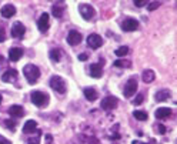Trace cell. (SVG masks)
<instances>
[{
	"mask_svg": "<svg viewBox=\"0 0 177 144\" xmlns=\"http://www.w3.org/2000/svg\"><path fill=\"white\" fill-rule=\"evenodd\" d=\"M36 127H37L36 121H34V120H29V121H26L24 126H23V133L24 134H30V133H33V131L36 130Z\"/></svg>",
	"mask_w": 177,
	"mask_h": 144,
	"instance_id": "cell-20",
	"label": "cell"
},
{
	"mask_svg": "<svg viewBox=\"0 0 177 144\" xmlns=\"http://www.w3.org/2000/svg\"><path fill=\"white\" fill-rule=\"evenodd\" d=\"M6 64H7V61L4 60V57H3V56H0V69H3V67L6 66Z\"/></svg>",
	"mask_w": 177,
	"mask_h": 144,
	"instance_id": "cell-36",
	"label": "cell"
},
{
	"mask_svg": "<svg viewBox=\"0 0 177 144\" xmlns=\"http://www.w3.org/2000/svg\"><path fill=\"white\" fill-rule=\"evenodd\" d=\"M137 87H139V84H137V79L136 77H130L127 80V83L124 84V97L130 98L134 93L137 91Z\"/></svg>",
	"mask_w": 177,
	"mask_h": 144,
	"instance_id": "cell-4",
	"label": "cell"
},
{
	"mask_svg": "<svg viewBox=\"0 0 177 144\" xmlns=\"http://www.w3.org/2000/svg\"><path fill=\"white\" fill-rule=\"evenodd\" d=\"M49 20H50V17H49L47 13H43L40 16V19L37 20V27H39V30H40L42 33H46V31L49 30V26H50Z\"/></svg>",
	"mask_w": 177,
	"mask_h": 144,
	"instance_id": "cell-8",
	"label": "cell"
},
{
	"mask_svg": "<svg viewBox=\"0 0 177 144\" xmlns=\"http://www.w3.org/2000/svg\"><path fill=\"white\" fill-rule=\"evenodd\" d=\"M2 100H3V97H2V94H0V104H2Z\"/></svg>",
	"mask_w": 177,
	"mask_h": 144,
	"instance_id": "cell-40",
	"label": "cell"
},
{
	"mask_svg": "<svg viewBox=\"0 0 177 144\" xmlns=\"http://www.w3.org/2000/svg\"><path fill=\"white\" fill-rule=\"evenodd\" d=\"M121 29L124 31H136L139 29V22L136 19H126L121 23Z\"/></svg>",
	"mask_w": 177,
	"mask_h": 144,
	"instance_id": "cell-11",
	"label": "cell"
},
{
	"mask_svg": "<svg viewBox=\"0 0 177 144\" xmlns=\"http://www.w3.org/2000/svg\"><path fill=\"white\" fill-rule=\"evenodd\" d=\"M67 43L70 46H77L81 43V34L77 30H70L67 34Z\"/></svg>",
	"mask_w": 177,
	"mask_h": 144,
	"instance_id": "cell-10",
	"label": "cell"
},
{
	"mask_svg": "<svg viewBox=\"0 0 177 144\" xmlns=\"http://www.w3.org/2000/svg\"><path fill=\"white\" fill-rule=\"evenodd\" d=\"M2 16L6 17V19H10V17H13L14 14H16V7L13 6V4H4L3 7H2Z\"/></svg>",
	"mask_w": 177,
	"mask_h": 144,
	"instance_id": "cell-13",
	"label": "cell"
},
{
	"mask_svg": "<svg viewBox=\"0 0 177 144\" xmlns=\"http://www.w3.org/2000/svg\"><path fill=\"white\" fill-rule=\"evenodd\" d=\"M154 128H156V133H159V134H166V131H167L166 126H163V124H156Z\"/></svg>",
	"mask_w": 177,
	"mask_h": 144,
	"instance_id": "cell-28",
	"label": "cell"
},
{
	"mask_svg": "<svg viewBox=\"0 0 177 144\" xmlns=\"http://www.w3.org/2000/svg\"><path fill=\"white\" fill-rule=\"evenodd\" d=\"M6 40V30H4V27L0 26V43H3Z\"/></svg>",
	"mask_w": 177,
	"mask_h": 144,
	"instance_id": "cell-31",
	"label": "cell"
},
{
	"mask_svg": "<svg viewBox=\"0 0 177 144\" xmlns=\"http://www.w3.org/2000/svg\"><path fill=\"white\" fill-rule=\"evenodd\" d=\"M79 60H81V61H84V60H87V54H84V53H81V54H79Z\"/></svg>",
	"mask_w": 177,
	"mask_h": 144,
	"instance_id": "cell-37",
	"label": "cell"
},
{
	"mask_svg": "<svg viewBox=\"0 0 177 144\" xmlns=\"http://www.w3.org/2000/svg\"><path fill=\"white\" fill-rule=\"evenodd\" d=\"M134 4L137 7H143L144 4H147V0H134Z\"/></svg>",
	"mask_w": 177,
	"mask_h": 144,
	"instance_id": "cell-33",
	"label": "cell"
},
{
	"mask_svg": "<svg viewBox=\"0 0 177 144\" xmlns=\"http://www.w3.org/2000/svg\"><path fill=\"white\" fill-rule=\"evenodd\" d=\"M154 116H156V118L164 120V118H167V117H170V116H171V108H169V107H160L159 110H156Z\"/></svg>",
	"mask_w": 177,
	"mask_h": 144,
	"instance_id": "cell-17",
	"label": "cell"
},
{
	"mask_svg": "<svg viewBox=\"0 0 177 144\" xmlns=\"http://www.w3.org/2000/svg\"><path fill=\"white\" fill-rule=\"evenodd\" d=\"M160 4H161V2H151V3H149L147 9H149L150 12H153V10H156V9H159V7H160Z\"/></svg>",
	"mask_w": 177,
	"mask_h": 144,
	"instance_id": "cell-29",
	"label": "cell"
},
{
	"mask_svg": "<svg viewBox=\"0 0 177 144\" xmlns=\"http://www.w3.org/2000/svg\"><path fill=\"white\" fill-rule=\"evenodd\" d=\"M141 79H143L144 83H151V81L156 79V73L153 70H144L141 73Z\"/></svg>",
	"mask_w": 177,
	"mask_h": 144,
	"instance_id": "cell-21",
	"label": "cell"
},
{
	"mask_svg": "<svg viewBox=\"0 0 177 144\" xmlns=\"http://www.w3.org/2000/svg\"><path fill=\"white\" fill-rule=\"evenodd\" d=\"M50 87L53 89L56 93H66V81L61 79L60 76H52L50 77Z\"/></svg>",
	"mask_w": 177,
	"mask_h": 144,
	"instance_id": "cell-2",
	"label": "cell"
},
{
	"mask_svg": "<svg viewBox=\"0 0 177 144\" xmlns=\"http://www.w3.org/2000/svg\"><path fill=\"white\" fill-rule=\"evenodd\" d=\"M30 98L32 101H33V104H36V106H44V104L49 103V94L43 93V91H33V93L30 94Z\"/></svg>",
	"mask_w": 177,
	"mask_h": 144,
	"instance_id": "cell-3",
	"label": "cell"
},
{
	"mask_svg": "<svg viewBox=\"0 0 177 144\" xmlns=\"http://www.w3.org/2000/svg\"><path fill=\"white\" fill-rule=\"evenodd\" d=\"M0 144H12L10 141L7 140L6 137H3V136H0Z\"/></svg>",
	"mask_w": 177,
	"mask_h": 144,
	"instance_id": "cell-35",
	"label": "cell"
},
{
	"mask_svg": "<svg viewBox=\"0 0 177 144\" xmlns=\"http://www.w3.org/2000/svg\"><path fill=\"white\" fill-rule=\"evenodd\" d=\"M16 79H17V70H14V69L7 70L6 73H3V76H2V80L6 81V83H9V81H16Z\"/></svg>",
	"mask_w": 177,
	"mask_h": 144,
	"instance_id": "cell-18",
	"label": "cell"
},
{
	"mask_svg": "<svg viewBox=\"0 0 177 144\" xmlns=\"http://www.w3.org/2000/svg\"><path fill=\"white\" fill-rule=\"evenodd\" d=\"M23 74H24V77H26V80L30 84H33L40 77V69L37 66H34V64H26L23 69Z\"/></svg>",
	"mask_w": 177,
	"mask_h": 144,
	"instance_id": "cell-1",
	"label": "cell"
},
{
	"mask_svg": "<svg viewBox=\"0 0 177 144\" xmlns=\"http://www.w3.org/2000/svg\"><path fill=\"white\" fill-rule=\"evenodd\" d=\"M170 96H171V91L169 89H163V90L156 93V101H166L170 98Z\"/></svg>",
	"mask_w": 177,
	"mask_h": 144,
	"instance_id": "cell-19",
	"label": "cell"
},
{
	"mask_svg": "<svg viewBox=\"0 0 177 144\" xmlns=\"http://www.w3.org/2000/svg\"><path fill=\"white\" fill-rule=\"evenodd\" d=\"M26 144H39V138H29Z\"/></svg>",
	"mask_w": 177,
	"mask_h": 144,
	"instance_id": "cell-34",
	"label": "cell"
},
{
	"mask_svg": "<svg viewBox=\"0 0 177 144\" xmlns=\"http://www.w3.org/2000/svg\"><path fill=\"white\" fill-rule=\"evenodd\" d=\"M117 104H119V100H117L114 96H107V97H104L103 100H101V106L100 107L103 108V110H113V108L117 107Z\"/></svg>",
	"mask_w": 177,
	"mask_h": 144,
	"instance_id": "cell-6",
	"label": "cell"
},
{
	"mask_svg": "<svg viewBox=\"0 0 177 144\" xmlns=\"http://www.w3.org/2000/svg\"><path fill=\"white\" fill-rule=\"evenodd\" d=\"M89 71H90L91 77L100 79L101 76H103V66H101L100 63H93V64H90V69H89Z\"/></svg>",
	"mask_w": 177,
	"mask_h": 144,
	"instance_id": "cell-12",
	"label": "cell"
},
{
	"mask_svg": "<svg viewBox=\"0 0 177 144\" xmlns=\"http://www.w3.org/2000/svg\"><path fill=\"white\" fill-rule=\"evenodd\" d=\"M2 124H3L6 128H9V130H14V127H16V121L10 120V118H9V120H3Z\"/></svg>",
	"mask_w": 177,
	"mask_h": 144,
	"instance_id": "cell-26",
	"label": "cell"
},
{
	"mask_svg": "<svg viewBox=\"0 0 177 144\" xmlns=\"http://www.w3.org/2000/svg\"><path fill=\"white\" fill-rule=\"evenodd\" d=\"M63 12H64V7L63 6H59V4H54L52 7V14H53L56 19H60L63 16Z\"/></svg>",
	"mask_w": 177,
	"mask_h": 144,
	"instance_id": "cell-22",
	"label": "cell"
},
{
	"mask_svg": "<svg viewBox=\"0 0 177 144\" xmlns=\"http://www.w3.org/2000/svg\"><path fill=\"white\" fill-rule=\"evenodd\" d=\"M127 53H129V47H127V46H121V47H119V49L114 51V54H116L117 57H123V56H126Z\"/></svg>",
	"mask_w": 177,
	"mask_h": 144,
	"instance_id": "cell-25",
	"label": "cell"
},
{
	"mask_svg": "<svg viewBox=\"0 0 177 144\" xmlns=\"http://www.w3.org/2000/svg\"><path fill=\"white\" fill-rule=\"evenodd\" d=\"M49 57H50V60L52 61H59L60 60V57H61V51L59 50V49H52L50 51H49Z\"/></svg>",
	"mask_w": 177,
	"mask_h": 144,
	"instance_id": "cell-23",
	"label": "cell"
},
{
	"mask_svg": "<svg viewBox=\"0 0 177 144\" xmlns=\"http://www.w3.org/2000/svg\"><path fill=\"white\" fill-rule=\"evenodd\" d=\"M143 100H144V94H143V93L137 94V97L133 100V104H134V106H139V104L143 103Z\"/></svg>",
	"mask_w": 177,
	"mask_h": 144,
	"instance_id": "cell-30",
	"label": "cell"
},
{
	"mask_svg": "<svg viewBox=\"0 0 177 144\" xmlns=\"http://www.w3.org/2000/svg\"><path fill=\"white\" fill-rule=\"evenodd\" d=\"M114 66L116 67H130L131 63L127 60H116L114 61Z\"/></svg>",
	"mask_w": 177,
	"mask_h": 144,
	"instance_id": "cell-27",
	"label": "cell"
},
{
	"mask_svg": "<svg viewBox=\"0 0 177 144\" xmlns=\"http://www.w3.org/2000/svg\"><path fill=\"white\" fill-rule=\"evenodd\" d=\"M67 144H76V141H74V140H71V141H69V143H67Z\"/></svg>",
	"mask_w": 177,
	"mask_h": 144,
	"instance_id": "cell-39",
	"label": "cell"
},
{
	"mask_svg": "<svg viewBox=\"0 0 177 144\" xmlns=\"http://www.w3.org/2000/svg\"><path fill=\"white\" fill-rule=\"evenodd\" d=\"M9 114H10L12 117H22V116H24V110L22 106H19V104H13V106H10V108H9Z\"/></svg>",
	"mask_w": 177,
	"mask_h": 144,
	"instance_id": "cell-15",
	"label": "cell"
},
{
	"mask_svg": "<svg viewBox=\"0 0 177 144\" xmlns=\"http://www.w3.org/2000/svg\"><path fill=\"white\" fill-rule=\"evenodd\" d=\"M133 144H147V143H140V141H133Z\"/></svg>",
	"mask_w": 177,
	"mask_h": 144,
	"instance_id": "cell-38",
	"label": "cell"
},
{
	"mask_svg": "<svg viewBox=\"0 0 177 144\" xmlns=\"http://www.w3.org/2000/svg\"><path fill=\"white\" fill-rule=\"evenodd\" d=\"M24 33H26L24 24L22 23V22H14L13 26H12V36H13L14 39H20V37L24 36Z\"/></svg>",
	"mask_w": 177,
	"mask_h": 144,
	"instance_id": "cell-7",
	"label": "cell"
},
{
	"mask_svg": "<svg viewBox=\"0 0 177 144\" xmlns=\"http://www.w3.org/2000/svg\"><path fill=\"white\" fill-rule=\"evenodd\" d=\"M83 94H84V97H86V100H89V101H96L97 97H99L97 91L93 87H86L83 90Z\"/></svg>",
	"mask_w": 177,
	"mask_h": 144,
	"instance_id": "cell-16",
	"label": "cell"
},
{
	"mask_svg": "<svg viewBox=\"0 0 177 144\" xmlns=\"http://www.w3.org/2000/svg\"><path fill=\"white\" fill-rule=\"evenodd\" d=\"M79 12H80L81 17H83L84 20H91V19L94 17V14H96L93 6H90V4H86V3H83V4H80V6H79Z\"/></svg>",
	"mask_w": 177,
	"mask_h": 144,
	"instance_id": "cell-5",
	"label": "cell"
},
{
	"mask_svg": "<svg viewBox=\"0 0 177 144\" xmlns=\"http://www.w3.org/2000/svg\"><path fill=\"white\" fill-rule=\"evenodd\" d=\"M87 44H89L91 49H99V47H101V44H103V39H101V36L93 33L87 37Z\"/></svg>",
	"mask_w": 177,
	"mask_h": 144,
	"instance_id": "cell-9",
	"label": "cell"
},
{
	"mask_svg": "<svg viewBox=\"0 0 177 144\" xmlns=\"http://www.w3.org/2000/svg\"><path fill=\"white\" fill-rule=\"evenodd\" d=\"M133 117L136 118V120H139V121H144V120H147V118H149V116H147L146 111L136 110V111H133Z\"/></svg>",
	"mask_w": 177,
	"mask_h": 144,
	"instance_id": "cell-24",
	"label": "cell"
},
{
	"mask_svg": "<svg viewBox=\"0 0 177 144\" xmlns=\"http://www.w3.org/2000/svg\"><path fill=\"white\" fill-rule=\"evenodd\" d=\"M87 144H101L100 140L96 137H90V138H87Z\"/></svg>",
	"mask_w": 177,
	"mask_h": 144,
	"instance_id": "cell-32",
	"label": "cell"
},
{
	"mask_svg": "<svg viewBox=\"0 0 177 144\" xmlns=\"http://www.w3.org/2000/svg\"><path fill=\"white\" fill-rule=\"evenodd\" d=\"M22 56H23V50L20 47H13L9 50V60L10 61H19Z\"/></svg>",
	"mask_w": 177,
	"mask_h": 144,
	"instance_id": "cell-14",
	"label": "cell"
}]
</instances>
